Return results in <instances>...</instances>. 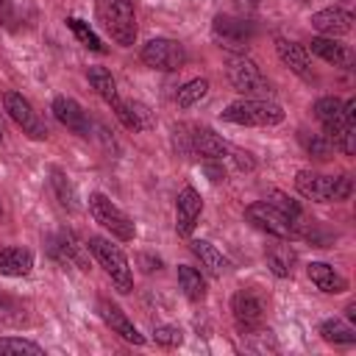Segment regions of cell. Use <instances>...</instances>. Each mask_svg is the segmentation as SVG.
Wrapping results in <instances>:
<instances>
[{"label":"cell","mask_w":356,"mask_h":356,"mask_svg":"<svg viewBox=\"0 0 356 356\" xmlns=\"http://www.w3.org/2000/svg\"><path fill=\"white\" fill-rule=\"evenodd\" d=\"M295 189L314 203H339V200L350 197L353 181L348 175H323V172H312V170H298Z\"/></svg>","instance_id":"1"},{"label":"cell","mask_w":356,"mask_h":356,"mask_svg":"<svg viewBox=\"0 0 356 356\" xmlns=\"http://www.w3.org/2000/svg\"><path fill=\"white\" fill-rule=\"evenodd\" d=\"M220 117L225 122H234V125H256V128H273V125H281L284 122V108L273 100H259V97H242V100H234L228 103Z\"/></svg>","instance_id":"2"},{"label":"cell","mask_w":356,"mask_h":356,"mask_svg":"<svg viewBox=\"0 0 356 356\" xmlns=\"http://www.w3.org/2000/svg\"><path fill=\"white\" fill-rule=\"evenodd\" d=\"M86 248H89V253H95V259L100 261V267L108 273V278L117 286V292L128 295L134 289V273H131V264H128V256L122 253V248L114 245L106 236H89L86 239Z\"/></svg>","instance_id":"3"},{"label":"cell","mask_w":356,"mask_h":356,"mask_svg":"<svg viewBox=\"0 0 356 356\" xmlns=\"http://www.w3.org/2000/svg\"><path fill=\"white\" fill-rule=\"evenodd\" d=\"M228 81L231 86L245 95V97H259V100H270L275 95L273 83L264 78V72L259 70L256 61H250L248 56H234L228 64Z\"/></svg>","instance_id":"4"},{"label":"cell","mask_w":356,"mask_h":356,"mask_svg":"<svg viewBox=\"0 0 356 356\" xmlns=\"http://www.w3.org/2000/svg\"><path fill=\"white\" fill-rule=\"evenodd\" d=\"M245 220L253 228H259V231H264V234H270L275 239H295V236H300V225L295 220H289L284 211H278L275 206H270L267 200H256V203L245 206Z\"/></svg>","instance_id":"5"},{"label":"cell","mask_w":356,"mask_h":356,"mask_svg":"<svg viewBox=\"0 0 356 356\" xmlns=\"http://www.w3.org/2000/svg\"><path fill=\"white\" fill-rule=\"evenodd\" d=\"M100 19L117 44L131 47L136 42V11L131 0H103Z\"/></svg>","instance_id":"6"},{"label":"cell","mask_w":356,"mask_h":356,"mask_svg":"<svg viewBox=\"0 0 356 356\" xmlns=\"http://www.w3.org/2000/svg\"><path fill=\"white\" fill-rule=\"evenodd\" d=\"M211 36L222 50L234 56H245L253 39V22L245 17H234V14H217L211 22Z\"/></svg>","instance_id":"7"},{"label":"cell","mask_w":356,"mask_h":356,"mask_svg":"<svg viewBox=\"0 0 356 356\" xmlns=\"http://www.w3.org/2000/svg\"><path fill=\"white\" fill-rule=\"evenodd\" d=\"M89 214L95 217V222H100L106 231H111V236H117L120 242H131L136 236L131 217L120 206H114L103 192L89 195Z\"/></svg>","instance_id":"8"},{"label":"cell","mask_w":356,"mask_h":356,"mask_svg":"<svg viewBox=\"0 0 356 356\" xmlns=\"http://www.w3.org/2000/svg\"><path fill=\"white\" fill-rule=\"evenodd\" d=\"M142 64L150 67V70H159V72H175L184 67L186 61V50L181 42L175 39H167V36H156L150 42L142 44Z\"/></svg>","instance_id":"9"},{"label":"cell","mask_w":356,"mask_h":356,"mask_svg":"<svg viewBox=\"0 0 356 356\" xmlns=\"http://www.w3.org/2000/svg\"><path fill=\"white\" fill-rule=\"evenodd\" d=\"M3 106L8 111V117L22 128V134H28L31 139H47V125L44 120L33 111V106L28 103V97H22L19 92H6L3 95Z\"/></svg>","instance_id":"10"},{"label":"cell","mask_w":356,"mask_h":356,"mask_svg":"<svg viewBox=\"0 0 356 356\" xmlns=\"http://www.w3.org/2000/svg\"><path fill=\"white\" fill-rule=\"evenodd\" d=\"M231 312H234V320H236V325L242 331H253L264 320V298L256 289L242 286L231 298Z\"/></svg>","instance_id":"11"},{"label":"cell","mask_w":356,"mask_h":356,"mask_svg":"<svg viewBox=\"0 0 356 356\" xmlns=\"http://www.w3.org/2000/svg\"><path fill=\"white\" fill-rule=\"evenodd\" d=\"M200 211H203V197L195 186H184L178 192V200H175V231L181 236H189L200 220Z\"/></svg>","instance_id":"12"},{"label":"cell","mask_w":356,"mask_h":356,"mask_svg":"<svg viewBox=\"0 0 356 356\" xmlns=\"http://www.w3.org/2000/svg\"><path fill=\"white\" fill-rule=\"evenodd\" d=\"M47 250L58 261H75L81 270H89V259H86V250L89 248L81 245V239L72 231H67V228H61L58 234L47 236Z\"/></svg>","instance_id":"13"},{"label":"cell","mask_w":356,"mask_h":356,"mask_svg":"<svg viewBox=\"0 0 356 356\" xmlns=\"http://www.w3.org/2000/svg\"><path fill=\"white\" fill-rule=\"evenodd\" d=\"M117 120L128 128V131H153L156 128V114L150 111V106H145L142 100H114L111 103Z\"/></svg>","instance_id":"14"},{"label":"cell","mask_w":356,"mask_h":356,"mask_svg":"<svg viewBox=\"0 0 356 356\" xmlns=\"http://www.w3.org/2000/svg\"><path fill=\"white\" fill-rule=\"evenodd\" d=\"M97 312H100V317H103V323L114 331V334H120L125 342H134V345H145V337L139 334V328L128 320V314L117 306V303H111L108 298H100L97 300Z\"/></svg>","instance_id":"15"},{"label":"cell","mask_w":356,"mask_h":356,"mask_svg":"<svg viewBox=\"0 0 356 356\" xmlns=\"http://www.w3.org/2000/svg\"><path fill=\"white\" fill-rule=\"evenodd\" d=\"M53 114H56V120L67 128V131H72V134H78V136H89V131H92V125H89V117H86V111L72 100V97H67V95H58V97H53Z\"/></svg>","instance_id":"16"},{"label":"cell","mask_w":356,"mask_h":356,"mask_svg":"<svg viewBox=\"0 0 356 356\" xmlns=\"http://www.w3.org/2000/svg\"><path fill=\"white\" fill-rule=\"evenodd\" d=\"M312 28L314 31H320V33H325V36H345V33H350V28H353V14L348 11V8H342V6H331V8H323V11H317V14H312Z\"/></svg>","instance_id":"17"},{"label":"cell","mask_w":356,"mask_h":356,"mask_svg":"<svg viewBox=\"0 0 356 356\" xmlns=\"http://www.w3.org/2000/svg\"><path fill=\"white\" fill-rule=\"evenodd\" d=\"M189 147H192V156H200L203 161H222V156L228 153V142L217 136L211 128H192Z\"/></svg>","instance_id":"18"},{"label":"cell","mask_w":356,"mask_h":356,"mask_svg":"<svg viewBox=\"0 0 356 356\" xmlns=\"http://www.w3.org/2000/svg\"><path fill=\"white\" fill-rule=\"evenodd\" d=\"M312 53L320 56L323 61L334 64V67H342V70L353 67V50L348 44L337 42L334 36H314L312 39Z\"/></svg>","instance_id":"19"},{"label":"cell","mask_w":356,"mask_h":356,"mask_svg":"<svg viewBox=\"0 0 356 356\" xmlns=\"http://www.w3.org/2000/svg\"><path fill=\"white\" fill-rule=\"evenodd\" d=\"M275 53L284 61V67H289L295 75L300 78H312V61L303 44L292 42V39H275Z\"/></svg>","instance_id":"20"},{"label":"cell","mask_w":356,"mask_h":356,"mask_svg":"<svg viewBox=\"0 0 356 356\" xmlns=\"http://www.w3.org/2000/svg\"><path fill=\"white\" fill-rule=\"evenodd\" d=\"M306 273H309L312 284H314L320 292H325V295H339V292L348 289V278L339 275V273H337L331 264H325V261H312V264L306 267Z\"/></svg>","instance_id":"21"},{"label":"cell","mask_w":356,"mask_h":356,"mask_svg":"<svg viewBox=\"0 0 356 356\" xmlns=\"http://www.w3.org/2000/svg\"><path fill=\"white\" fill-rule=\"evenodd\" d=\"M33 270V253L28 248H0V275L8 278H22Z\"/></svg>","instance_id":"22"},{"label":"cell","mask_w":356,"mask_h":356,"mask_svg":"<svg viewBox=\"0 0 356 356\" xmlns=\"http://www.w3.org/2000/svg\"><path fill=\"white\" fill-rule=\"evenodd\" d=\"M295 261H298V253L286 239H281L278 245L267 248V267H270V273L275 278H289L292 270H295Z\"/></svg>","instance_id":"23"},{"label":"cell","mask_w":356,"mask_h":356,"mask_svg":"<svg viewBox=\"0 0 356 356\" xmlns=\"http://www.w3.org/2000/svg\"><path fill=\"white\" fill-rule=\"evenodd\" d=\"M189 250L200 259V264H203L211 275H217V278H220V275L228 270V259H225V256H222L211 242H206V239H192V242H189Z\"/></svg>","instance_id":"24"},{"label":"cell","mask_w":356,"mask_h":356,"mask_svg":"<svg viewBox=\"0 0 356 356\" xmlns=\"http://www.w3.org/2000/svg\"><path fill=\"white\" fill-rule=\"evenodd\" d=\"M50 186H53L58 203H61L67 211H78V192H75L70 175H67L61 167H50Z\"/></svg>","instance_id":"25"},{"label":"cell","mask_w":356,"mask_h":356,"mask_svg":"<svg viewBox=\"0 0 356 356\" xmlns=\"http://www.w3.org/2000/svg\"><path fill=\"white\" fill-rule=\"evenodd\" d=\"M178 286L184 289V295L192 303H197V300L206 298V281H203L200 270H195L189 264H178Z\"/></svg>","instance_id":"26"},{"label":"cell","mask_w":356,"mask_h":356,"mask_svg":"<svg viewBox=\"0 0 356 356\" xmlns=\"http://www.w3.org/2000/svg\"><path fill=\"white\" fill-rule=\"evenodd\" d=\"M320 337H323L325 342H331V345H353V342H356L353 325H348V323L339 320V317L323 320V323H320Z\"/></svg>","instance_id":"27"},{"label":"cell","mask_w":356,"mask_h":356,"mask_svg":"<svg viewBox=\"0 0 356 356\" xmlns=\"http://www.w3.org/2000/svg\"><path fill=\"white\" fill-rule=\"evenodd\" d=\"M86 81L92 83V89H95L106 103H114V100H117V81H114V75H111L106 67H89V70H86Z\"/></svg>","instance_id":"28"},{"label":"cell","mask_w":356,"mask_h":356,"mask_svg":"<svg viewBox=\"0 0 356 356\" xmlns=\"http://www.w3.org/2000/svg\"><path fill=\"white\" fill-rule=\"evenodd\" d=\"M298 139H300L303 150H306L312 159H317V161H325V159H331V153H334V145H331V139H328L325 134H309V131H300Z\"/></svg>","instance_id":"29"},{"label":"cell","mask_w":356,"mask_h":356,"mask_svg":"<svg viewBox=\"0 0 356 356\" xmlns=\"http://www.w3.org/2000/svg\"><path fill=\"white\" fill-rule=\"evenodd\" d=\"M206 95H209V81H206V78H192V81H186V83L178 89L175 103H178L181 108H192V106L200 103Z\"/></svg>","instance_id":"30"},{"label":"cell","mask_w":356,"mask_h":356,"mask_svg":"<svg viewBox=\"0 0 356 356\" xmlns=\"http://www.w3.org/2000/svg\"><path fill=\"white\" fill-rule=\"evenodd\" d=\"M67 28L78 36V42H81L83 47H89V50H95V53H106V44L100 42V36H97L83 19H78V17H67Z\"/></svg>","instance_id":"31"},{"label":"cell","mask_w":356,"mask_h":356,"mask_svg":"<svg viewBox=\"0 0 356 356\" xmlns=\"http://www.w3.org/2000/svg\"><path fill=\"white\" fill-rule=\"evenodd\" d=\"M0 353L3 356H19V353H28V356H42L44 348L31 342V339H22V337H0Z\"/></svg>","instance_id":"32"},{"label":"cell","mask_w":356,"mask_h":356,"mask_svg":"<svg viewBox=\"0 0 356 356\" xmlns=\"http://www.w3.org/2000/svg\"><path fill=\"white\" fill-rule=\"evenodd\" d=\"M267 203L270 206H275L278 211H284L289 220H295L298 225H300V217H303V211H300V206L289 197V195H284V192H278V189H273L270 195H267Z\"/></svg>","instance_id":"33"},{"label":"cell","mask_w":356,"mask_h":356,"mask_svg":"<svg viewBox=\"0 0 356 356\" xmlns=\"http://www.w3.org/2000/svg\"><path fill=\"white\" fill-rule=\"evenodd\" d=\"M22 323H25V309L17 300L0 295V325H22Z\"/></svg>","instance_id":"34"},{"label":"cell","mask_w":356,"mask_h":356,"mask_svg":"<svg viewBox=\"0 0 356 356\" xmlns=\"http://www.w3.org/2000/svg\"><path fill=\"white\" fill-rule=\"evenodd\" d=\"M153 339L161 348H178L184 342V331L178 325H156L153 328Z\"/></svg>","instance_id":"35"},{"label":"cell","mask_w":356,"mask_h":356,"mask_svg":"<svg viewBox=\"0 0 356 356\" xmlns=\"http://www.w3.org/2000/svg\"><path fill=\"white\" fill-rule=\"evenodd\" d=\"M17 14H14V3L11 0H0V25L3 28H14Z\"/></svg>","instance_id":"36"},{"label":"cell","mask_w":356,"mask_h":356,"mask_svg":"<svg viewBox=\"0 0 356 356\" xmlns=\"http://www.w3.org/2000/svg\"><path fill=\"white\" fill-rule=\"evenodd\" d=\"M231 159H234L236 170H248V172H250V170L256 167V159H253L248 150H234V156H231Z\"/></svg>","instance_id":"37"},{"label":"cell","mask_w":356,"mask_h":356,"mask_svg":"<svg viewBox=\"0 0 356 356\" xmlns=\"http://www.w3.org/2000/svg\"><path fill=\"white\" fill-rule=\"evenodd\" d=\"M203 170H206V175L211 178V184L225 181V167H222V161H206V164H203Z\"/></svg>","instance_id":"38"},{"label":"cell","mask_w":356,"mask_h":356,"mask_svg":"<svg viewBox=\"0 0 356 356\" xmlns=\"http://www.w3.org/2000/svg\"><path fill=\"white\" fill-rule=\"evenodd\" d=\"M139 264L145 273H153V270H161V259L156 256H147V253H139Z\"/></svg>","instance_id":"39"},{"label":"cell","mask_w":356,"mask_h":356,"mask_svg":"<svg viewBox=\"0 0 356 356\" xmlns=\"http://www.w3.org/2000/svg\"><path fill=\"white\" fill-rule=\"evenodd\" d=\"M236 3V8L242 11V14H250L256 6H259V0H234Z\"/></svg>","instance_id":"40"},{"label":"cell","mask_w":356,"mask_h":356,"mask_svg":"<svg viewBox=\"0 0 356 356\" xmlns=\"http://www.w3.org/2000/svg\"><path fill=\"white\" fill-rule=\"evenodd\" d=\"M3 134H6V131H3V122H0V145H3Z\"/></svg>","instance_id":"41"},{"label":"cell","mask_w":356,"mask_h":356,"mask_svg":"<svg viewBox=\"0 0 356 356\" xmlns=\"http://www.w3.org/2000/svg\"><path fill=\"white\" fill-rule=\"evenodd\" d=\"M0 217H3V206H0Z\"/></svg>","instance_id":"42"}]
</instances>
